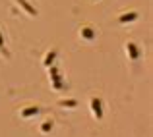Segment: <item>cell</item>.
Listing matches in <instances>:
<instances>
[{
    "label": "cell",
    "mask_w": 153,
    "mask_h": 137,
    "mask_svg": "<svg viewBox=\"0 0 153 137\" xmlns=\"http://www.w3.org/2000/svg\"><path fill=\"white\" fill-rule=\"evenodd\" d=\"M91 110H93V114H95V118H97V120H101V118H103L101 100H99V99H93V100H91Z\"/></svg>",
    "instance_id": "cell-1"
},
{
    "label": "cell",
    "mask_w": 153,
    "mask_h": 137,
    "mask_svg": "<svg viewBox=\"0 0 153 137\" xmlns=\"http://www.w3.org/2000/svg\"><path fill=\"white\" fill-rule=\"evenodd\" d=\"M126 50H130V58H132V60H136V58L140 56L138 48H136V45H132V43H128V45H126Z\"/></svg>",
    "instance_id": "cell-2"
},
{
    "label": "cell",
    "mask_w": 153,
    "mask_h": 137,
    "mask_svg": "<svg viewBox=\"0 0 153 137\" xmlns=\"http://www.w3.org/2000/svg\"><path fill=\"white\" fill-rule=\"evenodd\" d=\"M37 112H39V108H33V106H31V108H27V110H23L22 116H23V118H27V116H33V114H37Z\"/></svg>",
    "instance_id": "cell-3"
},
{
    "label": "cell",
    "mask_w": 153,
    "mask_h": 137,
    "mask_svg": "<svg viewBox=\"0 0 153 137\" xmlns=\"http://www.w3.org/2000/svg\"><path fill=\"white\" fill-rule=\"evenodd\" d=\"M18 2H19V4H22V6H23V8H25V10H27V14H31V15H35V10H33V8H31V6H29V4H27V2H23V0H18Z\"/></svg>",
    "instance_id": "cell-4"
},
{
    "label": "cell",
    "mask_w": 153,
    "mask_h": 137,
    "mask_svg": "<svg viewBox=\"0 0 153 137\" xmlns=\"http://www.w3.org/2000/svg\"><path fill=\"white\" fill-rule=\"evenodd\" d=\"M47 56H49V58L45 60V66H49V64L52 62V60H54V52H49V54H47Z\"/></svg>",
    "instance_id": "cell-5"
},
{
    "label": "cell",
    "mask_w": 153,
    "mask_h": 137,
    "mask_svg": "<svg viewBox=\"0 0 153 137\" xmlns=\"http://www.w3.org/2000/svg\"><path fill=\"white\" fill-rule=\"evenodd\" d=\"M62 106H76V100H62Z\"/></svg>",
    "instance_id": "cell-6"
},
{
    "label": "cell",
    "mask_w": 153,
    "mask_h": 137,
    "mask_svg": "<svg viewBox=\"0 0 153 137\" xmlns=\"http://www.w3.org/2000/svg\"><path fill=\"white\" fill-rule=\"evenodd\" d=\"M128 19H136V14H130V15H122L120 21H128Z\"/></svg>",
    "instance_id": "cell-7"
},
{
    "label": "cell",
    "mask_w": 153,
    "mask_h": 137,
    "mask_svg": "<svg viewBox=\"0 0 153 137\" xmlns=\"http://www.w3.org/2000/svg\"><path fill=\"white\" fill-rule=\"evenodd\" d=\"M51 127H52V124H51V122H47V124H43V131H49V130H51Z\"/></svg>",
    "instance_id": "cell-8"
},
{
    "label": "cell",
    "mask_w": 153,
    "mask_h": 137,
    "mask_svg": "<svg viewBox=\"0 0 153 137\" xmlns=\"http://www.w3.org/2000/svg\"><path fill=\"white\" fill-rule=\"evenodd\" d=\"M83 35H85V37H87V39H91V37H93V33H91V31H89V29H85V31H83Z\"/></svg>",
    "instance_id": "cell-9"
},
{
    "label": "cell",
    "mask_w": 153,
    "mask_h": 137,
    "mask_svg": "<svg viewBox=\"0 0 153 137\" xmlns=\"http://www.w3.org/2000/svg\"><path fill=\"white\" fill-rule=\"evenodd\" d=\"M0 50L4 52V43H2V35H0Z\"/></svg>",
    "instance_id": "cell-10"
}]
</instances>
